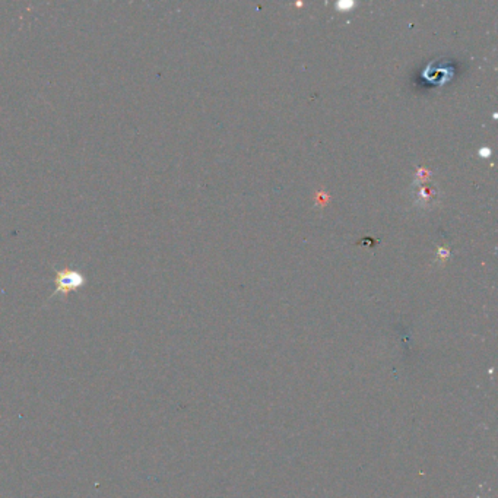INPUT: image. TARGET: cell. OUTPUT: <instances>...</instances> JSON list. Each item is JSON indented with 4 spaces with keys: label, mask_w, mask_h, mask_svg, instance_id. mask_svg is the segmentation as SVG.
Listing matches in <instances>:
<instances>
[{
    "label": "cell",
    "mask_w": 498,
    "mask_h": 498,
    "mask_svg": "<svg viewBox=\"0 0 498 498\" xmlns=\"http://www.w3.org/2000/svg\"><path fill=\"white\" fill-rule=\"evenodd\" d=\"M480 155H490V149H483V151H480Z\"/></svg>",
    "instance_id": "2"
},
{
    "label": "cell",
    "mask_w": 498,
    "mask_h": 498,
    "mask_svg": "<svg viewBox=\"0 0 498 498\" xmlns=\"http://www.w3.org/2000/svg\"><path fill=\"white\" fill-rule=\"evenodd\" d=\"M87 284V277L76 269H62L56 272L55 277V293L51 294L50 298L56 296L66 297L67 294L74 293V291L81 289Z\"/></svg>",
    "instance_id": "1"
},
{
    "label": "cell",
    "mask_w": 498,
    "mask_h": 498,
    "mask_svg": "<svg viewBox=\"0 0 498 498\" xmlns=\"http://www.w3.org/2000/svg\"><path fill=\"white\" fill-rule=\"evenodd\" d=\"M339 6H343V8H350V6H352V4H340Z\"/></svg>",
    "instance_id": "3"
}]
</instances>
